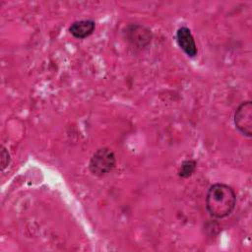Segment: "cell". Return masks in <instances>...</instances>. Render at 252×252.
Instances as JSON below:
<instances>
[{"mask_svg":"<svg viewBox=\"0 0 252 252\" xmlns=\"http://www.w3.org/2000/svg\"><path fill=\"white\" fill-rule=\"evenodd\" d=\"M236 193L233 188L224 183H215L208 189L206 209L214 219H224L234 210Z\"/></svg>","mask_w":252,"mask_h":252,"instance_id":"1","label":"cell"},{"mask_svg":"<svg viewBox=\"0 0 252 252\" xmlns=\"http://www.w3.org/2000/svg\"><path fill=\"white\" fill-rule=\"evenodd\" d=\"M116 164V158L112 150L103 147L96 150L89 162L90 172L97 177L108 174Z\"/></svg>","mask_w":252,"mask_h":252,"instance_id":"2","label":"cell"},{"mask_svg":"<svg viewBox=\"0 0 252 252\" xmlns=\"http://www.w3.org/2000/svg\"><path fill=\"white\" fill-rule=\"evenodd\" d=\"M233 124L236 130L244 137H252V102L242 101L233 114Z\"/></svg>","mask_w":252,"mask_h":252,"instance_id":"3","label":"cell"},{"mask_svg":"<svg viewBox=\"0 0 252 252\" xmlns=\"http://www.w3.org/2000/svg\"><path fill=\"white\" fill-rule=\"evenodd\" d=\"M127 39L139 48L147 47L152 40V32L149 29L141 25H130L126 30Z\"/></svg>","mask_w":252,"mask_h":252,"instance_id":"4","label":"cell"},{"mask_svg":"<svg viewBox=\"0 0 252 252\" xmlns=\"http://www.w3.org/2000/svg\"><path fill=\"white\" fill-rule=\"evenodd\" d=\"M176 42L179 48L188 56L191 58L196 57L198 53V48L194 39V36L190 31L189 28L187 27H180L176 31L175 34Z\"/></svg>","mask_w":252,"mask_h":252,"instance_id":"5","label":"cell"},{"mask_svg":"<svg viewBox=\"0 0 252 252\" xmlns=\"http://www.w3.org/2000/svg\"><path fill=\"white\" fill-rule=\"evenodd\" d=\"M95 30V22L92 19H85L73 22L69 27V32L78 39L89 37Z\"/></svg>","mask_w":252,"mask_h":252,"instance_id":"6","label":"cell"},{"mask_svg":"<svg viewBox=\"0 0 252 252\" xmlns=\"http://www.w3.org/2000/svg\"><path fill=\"white\" fill-rule=\"evenodd\" d=\"M197 168V162L194 159H186L181 163L178 171V176L181 178L190 177Z\"/></svg>","mask_w":252,"mask_h":252,"instance_id":"7","label":"cell"},{"mask_svg":"<svg viewBox=\"0 0 252 252\" xmlns=\"http://www.w3.org/2000/svg\"><path fill=\"white\" fill-rule=\"evenodd\" d=\"M11 161V157L8 152V150L4 147L1 146L0 150V162H1V171H4L10 164Z\"/></svg>","mask_w":252,"mask_h":252,"instance_id":"8","label":"cell"}]
</instances>
